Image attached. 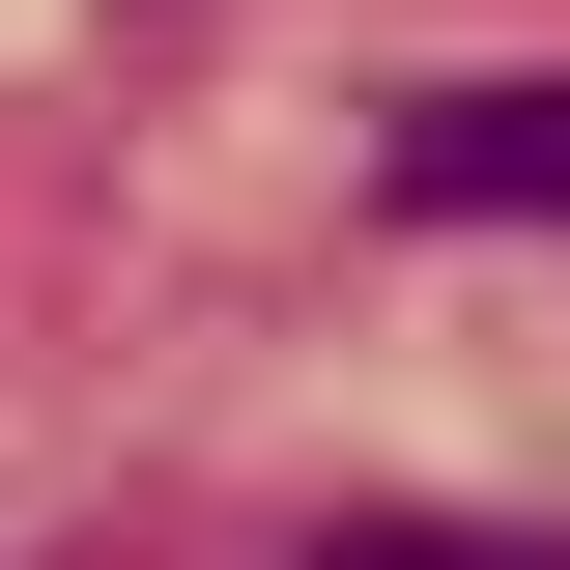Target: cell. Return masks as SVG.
Returning <instances> with one entry per match:
<instances>
[{
	"instance_id": "7a4b0ae2",
	"label": "cell",
	"mask_w": 570,
	"mask_h": 570,
	"mask_svg": "<svg viewBox=\"0 0 570 570\" xmlns=\"http://www.w3.org/2000/svg\"><path fill=\"white\" fill-rule=\"evenodd\" d=\"M314 570H570V542H485V513H343Z\"/></svg>"
},
{
	"instance_id": "6da1fadb",
	"label": "cell",
	"mask_w": 570,
	"mask_h": 570,
	"mask_svg": "<svg viewBox=\"0 0 570 570\" xmlns=\"http://www.w3.org/2000/svg\"><path fill=\"white\" fill-rule=\"evenodd\" d=\"M371 171H400L428 228H570V86H428Z\"/></svg>"
}]
</instances>
